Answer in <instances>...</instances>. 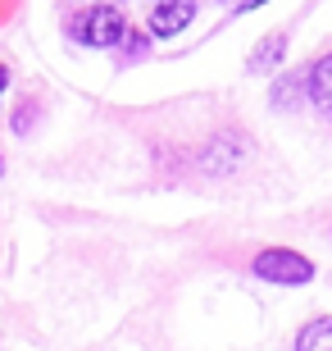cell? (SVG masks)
<instances>
[{
    "instance_id": "obj_1",
    "label": "cell",
    "mask_w": 332,
    "mask_h": 351,
    "mask_svg": "<svg viewBox=\"0 0 332 351\" xmlns=\"http://www.w3.org/2000/svg\"><path fill=\"white\" fill-rule=\"evenodd\" d=\"M68 32H73L82 46H118V41L128 37V19H123V10H114V5H96V10L77 14L73 23H68Z\"/></svg>"
},
{
    "instance_id": "obj_2",
    "label": "cell",
    "mask_w": 332,
    "mask_h": 351,
    "mask_svg": "<svg viewBox=\"0 0 332 351\" xmlns=\"http://www.w3.org/2000/svg\"><path fill=\"white\" fill-rule=\"evenodd\" d=\"M251 274L264 278V283H287V287H301L314 278V265L301 256V251H287V247H273V251H259L251 261Z\"/></svg>"
},
{
    "instance_id": "obj_3",
    "label": "cell",
    "mask_w": 332,
    "mask_h": 351,
    "mask_svg": "<svg viewBox=\"0 0 332 351\" xmlns=\"http://www.w3.org/2000/svg\"><path fill=\"white\" fill-rule=\"evenodd\" d=\"M246 160V137L242 132H218L214 142L201 151V169L205 173H232Z\"/></svg>"
},
{
    "instance_id": "obj_4",
    "label": "cell",
    "mask_w": 332,
    "mask_h": 351,
    "mask_svg": "<svg viewBox=\"0 0 332 351\" xmlns=\"http://www.w3.org/2000/svg\"><path fill=\"white\" fill-rule=\"evenodd\" d=\"M305 101L314 105L323 119H332V51L319 55V60L305 69Z\"/></svg>"
},
{
    "instance_id": "obj_5",
    "label": "cell",
    "mask_w": 332,
    "mask_h": 351,
    "mask_svg": "<svg viewBox=\"0 0 332 351\" xmlns=\"http://www.w3.org/2000/svg\"><path fill=\"white\" fill-rule=\"evenodd\" d=\"M192 19H196V0H159L151 10V32L155 37H178Z\"/></svg>"
},
{
    "instance_id": "obj_6",
    "label": "cell",
    "mask_w": 332,
    "mask_h": 351,
    "mask_svg": "<svg viewBox=\"0 0 332 351\" xmlns=\"http://www.w3.org/2000/svg\"><path fill=\"white\" fill-rule=\"evenodd\" d=\"M282 55H287V32H268L251 51V73H273L282 64Z\"/></svg>"
},
{
    "instance_id": "obj_7",
    "label": "cell",
    "mask_w": 332,
    "mask_h": 351,
    "mask_svg": "<svg viewBox=\"0 0 332 351\" xmlns=\"http://www.w3.org/2000/svg\"><path fill=\"white\" fill-rule=\"evenodd\" d=\"M296 351H332V319H309L301 333H296Z\"/></svg>"
},
{
    "instance_id": "obj_8",
    "label": "cell",
    "mask_w": 332,
    "mask_h": 351,
    "mask_svg": "<svg viewBox=\"0 0 332 351\" xmlns=\"http://www.w3.org/2000/svg\"><path fill=\"white\" fill-rule=\"evenodd\" d=\"M268 101L278 105V110H296V105L305 101V73H287V78H278Z\"/></svg>"
},
{
    "instance_id": "obj_9",
    "label": "cell",
    "mask_w": 332,
    "mask_h": 351,
    "mask_svg": "<svg viewBox=\"0 0 332 351\" xmlns=\"http://www.w3.org/2000/svg\"><path fill=\"white\" fill-rule=\"evenodd\" d=\"M5 87H10V69L0 64V96H5Z\"/></svg>"
},
{
    "instance_id": "obj_10",
    "label": "cell",
    "mask_w": 332,
    "mask_h": 351,
    "mask_svg": "<svg viewBox=\"0 0 332 351\" xmlns=\"http://www.w3.org/2000/svg\"><path fill=\"white\" fill-rule=\"evenodd\" d=\"M259 5H264V0H242V10H259Z\"/></svg>"
}]
</instances>
